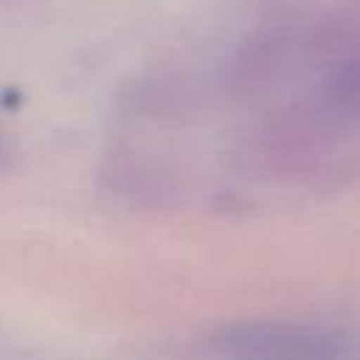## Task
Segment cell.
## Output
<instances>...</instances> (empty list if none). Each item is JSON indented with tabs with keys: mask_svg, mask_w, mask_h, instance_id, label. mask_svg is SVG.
Segmentation results:
<instances>
[{
	"mask_svg": "<svg viewBox=\"0 0 360 360\" xmlns=\"http://www.w3.org/2000/svg\"><path fill=\"white\" fill-rule=\"evenodd\" d=\"M214 360H360L357 335L309 321L231 323L205 340Z\"/></svg>",
	"mask_w": 360,
	"mask_h": 360,
	"instance_id": "obj_1",
	"label": "cell"
}]
</instances>
